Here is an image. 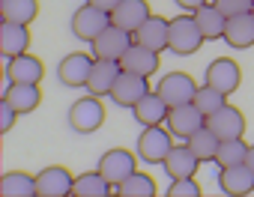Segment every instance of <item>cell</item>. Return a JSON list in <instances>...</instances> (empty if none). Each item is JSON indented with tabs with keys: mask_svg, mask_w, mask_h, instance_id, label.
<instances>
[{
	"mask_svg": "<svg viewBox=\"0 0 254 197\" xmlns=\"http://www.w3.org/2000/svg\"><path fill=\"white\" fill-rule=\"evenodd\" d=\"M105 123V105H102V96H84L78 102H72L69 108V126L78 135H93L96 129H102Z\"/></svg>",
	"mask_w": 254,
	"mask_h": 197,
	"instance_id": "6da1fadb",
	"label": "cell"
},
{
	"mask_svg": "<svg viewBox=\"0 0 254 197\" xmlns=\"http://www.w3.org/2000/svg\"><path fill=\"white\" fill-rule=\"evenodd\" d=\"M203 33L194 21V15H180V18H171V48L177 57H189L194 54L200 45H203Z\"/></svg>",
	"mask_w": 254,
	"mask_h": 197,
	"instance_id": "7a4b0ae2",
	"label": "cell"
},
{
	"mask_svg": "<svg viewBox=\"0 0 254 197\" xmlns=\"http://www.w3.org/2000/svg\"><path fill=\"white\" fill-rule=\"evenodd\" d=\"M171 147H174V132L171 129L165 132L162 126H144V132L138 135V155L147 164H162L168 158Z\"/></svg>",
	"mask_w": 254,
	"mask_h": 197,
	"instance_id": "3957f363",
	"label": "cell"
},
{
	"mask_svg": "<svg viewBox=\"0 0 254 197\" xmlns=\"http://www.w3.org/2000/svg\"><path fill=\"white\" fill-rule=\"evenodd\" d=\"M150 93V81L144 78V75H135V72H120V78L114 81V87H111V93H108V98L114 105H120V108H135L141 98Z\"/></svg>",
	"mask_w": 254,
	"mask_h": 197,
	"instance_id": "277c9868",
	"label": "cell"
},
{
	"mask_svg": "<svg viewBox=\"0 0 254 197\" xmlns=\"http://www.w3.org/2000/svg\"><path fill=\"white\" fill-rule=\"evenodd\" d=\"M156 93L168 102V108H180V105H189L194 98L197 84H194V78L189 72H168L156 84Z\"/></svg>",
	"mask_w": 254,
	"mask_h": 197,
	"instance_id": "5b68a950",
	"label": "cell"
},
{
	"mask_svg": "<svg viewBox=\"0 0 254 197\" xmlns=\"http://www.w3.org/2000/svg\"><path fill=\"white\" fill-rule=\"evenodd\" d=\"M132 42H135L132 33H126V30L117 27V24H108V27L90 42V48H93V57H99V60H117V63H120V57L132 48Z\"/></svg>",
	"mask_w": 254,
	"mask_h": 197,
	"instance_id": "8992f818",
	"label": "cell"
},
{
	"mask_svg": "<svg viewBox=\"0 0 254 197\" xmlns=\"http://www.w3.org/2000/svg\"><path fill=\"white\" fill-rule=\"evenodd\" d=\"M108 24H111V12H105V9L87 3V0H84V6H78V9L72 12V33H75L81 42H93Z\"/></svg>",
	"mask_w": 254,
	"mask_h": 197,
	"instance_id": "52a82bcc",
	"label": "cell"
},
{
	"mask_svg": "<svg viewBox=\"0 0 254 197\" xmlns=\"http://www.w3.org/2000/svg\"><path fill=\"white\" fill-rule=\"evenodd\" d=\"M138 158H141V155H135L132 149L114 147V149H108V152L99 158V170H102V176H105L111 185H120L126 176H132V173L138 170Z\"/></svg>",
	"mask_w": 254,
	"mask_h": 197,
	"instance_id": "ba28073f",
	"label": "cell"
},
{
	"mask_svg": "<svg viewBox=\"0 0 254 197\" xmlns=\"http://www.w3.org/2000/svg\"><path fill=\"white\" fill-rule=\"evenodd\" d=\"M93 63H96V57H90V54H84V51H72V54H66V57L60 60V66H57V78H60V84H63V87H72V90L87 87L90 72H93Z\"/></svg>",
	"mask_w": 254,
	"mask_h": 197,
	"instance_id": "9c48e42d",
	"label": "cell"
},
{
	"mask_svg": "<svg viewBox=\"0 0 254 197\" xmlns=\"http://www.w3.org/2000/svg\"><path fill=\"white\" fill-rule=\"evenodd\" d=\"M239 81H242L239 63L230 60V57H215V60L206 66V84H212V87L221 90L224 96L236 93V90H239Z\"/></svg>",
	"mask_w": 254,
	"mask_h": 197,
	"instance_id": "30bf717a",
	"label": "cell"
},
{
	"mask_svg": "<svg viewBox=\"0 0 254 197\" xmlns=\"http://www.w3.org/2000/svg\"><path fill=\"white\" fill-rule=\"evenodd\" d=\"M135 42L144 45V48H150V51H159V54L168 51V48H171V21H165L162 15H150V18L138 27Z\"/></svg>",
	"mask_w": 254,
	"mask_h": 197,
	"instance_id": "8fae6325",
	"label": "cell"
},
{
	"mask_svg": "<svg viewBox=\"0 0 254 197\" xmlns=\"http://www.w3.org/2000/svg\"><path fill=\"white\" fill-rule=\"evenodd\" d=\"M36 191L39 197H66L75 191V176L66 167H45L36 173Z\"/></svg>",
	"mask_w": 254,
	"mask_h": 197,
	"instance_id": "7c38bea8",
	"label": "cell"
},
{
	"mask_svg": "<svg viewBox=\"0 0 254 197\" xmlns=\"http://www.w3.org/2000/svg\"><path fill=\"white\" fill-rule=\"evenodd\" d=\"M218 188H221V194H230V197L251 194V191H254V170L248 167V161L221 167V173H218Z\"/></svg>",
	"mask_w": 254,
	"mask_h": 197,
	"instance_id": "4fadbf2b",
	"label": "cell"
},
{
	"mask_svg": "<svg viewBox=\"0 0 254 197\" xmlns=\"http://www.w3.org/2000/svg\"><path fill=\"white\" fill-rule=\"evenodd\" d=\"M6 81L9 84H39L42 81V75H45V66H42V60L39 57H33V54H18V57H12V60H6Z\"/></svg>",
	"mask_w": 254,
	"mask_h": 197,
	"instance_id": "5bb4252c",
	"label": "cell"
},
{
	"mask_svg": "<svg viewBox=\"0 0 254 197\" xmlns=\"http://www.w3.org/2000/svg\"><path fill=\"white\" fill-rule=\"evenodd\" d=\"M200 164H203V161L189 149V144H174V147H171V152H168V158L162 161V167H165V173L171 176V182H174V179L194 176Z\"/></svg>",
	"mask_w": 254,
	"mask_h": 197,
	"instance_id": "9a60e30c",
	"label": "cell"
},
{
	"mask_svg": "<svg viewBox=\"0 0 254 197\" xmlns=\"http://www.w3.org/2000/svg\"><path fill=\"white\" fill-rule=\"evenodd\" d=\"M153 12H150V3L147 0H123V3L111 12V24H117V27H123L126 33H138V27L150 18Z\"/></svg>",
	"mask_w": 254,
	"mask_h": 197,
	"instance_id": "2e32d148",
	"label": "cell"
},
{
	"mask_svg": "<svg viewBox=\"0 0 254 197\" xmlns=\"http://www.w3.org/2000/svg\"><path fill=\"white\" fill-rule=\"evenodd\" d=\"M206 126H209L221 141H227V138H242V135H245V117H242V111L233 108V105H224V108H218L215 114H209V117H206Z\"/></svg>",
	"mask_w": 254,
	"mask_h": 197,
	"instance_id": "e0dca14e",
	"label": "cell"
},
{
	"mask_svg": "<svg viewBox=\"0 0 254 197\" xmlns=\"http://www.w3.org/2000/svg\"><path fill=\"white\" fill-rule=\"evenodd\" d=\"M200 126H206V117L194 108V102L171 108V114H168V129L174 132V138H191Z\"/></svg>",
	"mask_w": 254,
	"mask_h": 197,
	"instance_id": "ac0fdd59",
	"label": "cell"
},
{
	"mask_svg": "<svg viewBox=\"0 0 254 197\" xmlns=\"http://www.w3.org/2000/svg\"><path fill=\"white\" fill-rule=\"evenodd\" d=\"M30 24H15V21H0V54L3 60H12L27 51L30 45Z\"/></svg>",
	"mask_w": 254,
	"mask_h": 197,
	"instance_id": "d6986e66",
	"label": "cell"
},
{
	"mask_svg": "<svg viewBox=\"0 0 254 197\" xmlns=\"http://www.w3.org/2000/svg\"><path fill=\"white\" fill-rule=\"evenodd\" d=\"M168 114H171L168 102H165L159 93H153V90L132 108V117H135L141 126H162V123H168Z\"/></svg>",
	"mask_w": 254,
	"mask_h": 197,
	"instance_id": "ffe728a7",
	"label": "cell"
},
{
	"mask_svg": "<svg viewBox=\"0 0 254 197\" xmlns=\"http://www.w3.org/2000/svg\"><path fill=\"white\" fill-rule=\"evenodd\" d=\"M120 66H123L126 72H135V75L150 78V75H156V69H159V51H150V48L132 42V48L120 57Z\"/></svg>",
	"mask_w": 254,
	"mask_h": 197,
	"instance_id": "44dd1931",
	"label": "cell"
},
{
	"mask_svg": "<svg viewBox=\"0 0 254 197\" xmlns=\"http://www.w3.org/2000/svg\"><path fill=\"white\" fill-rule=\"evenodd\" d=\"M120 72H123V66H120L117 60H99V57H96L93 72H90V81H87L84 90L93 93V96H108L111 87H114V81L120 78Z\"/></svg>",
	"mask_w": 254,
	"mask_h": 197,
	"instance_id": "7402d4cb",
	"label": "cell"
},
{
	"mask_svg": "<svg viewBox=\"0 0 254 197\" xmlns=\"http://www.w3.org/2000/svg\"><path fill=\"white\" fill-rule=\"evenodd\" d=\"M3 98L18 114H33L42 102V90H39V84H9L3 90Z\"/></svg>",
	"mask_w": 254,
	"mask_h": 197,
	"instance_id": "603a6c76",
	"label": "cell"
},
{
	"mask_svg": "<svg viewBox=\"0 0 254 197\" xmlns=\"http://www.w3.org/2000/svg\"><path fill=\"white\" fill-rule=\"evenodd\" d=\"M224 42L230 48H251L254 45V12H242V15H233L227 18V27H224Z\"/></svg>",
	"mask_w": 254,
	"mask_h": 197,
	"instance_id": "cb8c5ba5",
	"label": "cell"
},
{
	"mask_svg": "<svg viewBox=\"0 0 254 197\" xmlns=\"http://www.w3.org/2000/svg\"><path fill=\"white\" fill-rule=\"evenodd\" d=\"M191 15H194V21H197V27H200L203 39H224L227 18H224V12H221L215 3H203V6L194 9Z\"/></svg>",
	"mask_w": 254,
	"mask_h": 197,
	"instance_id": "d4e9b609",
	"label": "cell"
},
{
	"mask_svg": "<svg viewBox=\"0 0 254 197\" xmlns=\"http://www.w3.org/2000/svg\"><path fill=\"white\" fill-rule=\"evenodd\" d=\"M0 194L3 197H39L36 191V176L24 170H12L0 176Z\"/></svg>",
	"mask_w": 254,
	"mask_h": 197,
	"instance_id": "484cf974",
	"label": "cell"
},
{
	"mask_svg": "<svg viewBox=\"0 0 254 197\" xmlns=\"http://www.w3.org/2000/svg\"><path fill=\"white\" fill-rule=\"evenodd\" d=\"M186 144H189V149H191L200 161H215V152H218L221 138H218L209 126H200L191 138H186Z\"/></svg>",
	"mask_w": 254,
	"mask_h": 197,
	"instance_id": "4316f807",
	"label": "cell"
},
{
	"mask_svg": "<svg viewBox=\"0 0 254 197\" xmlns=\"http://www.w3.org/2000/svg\"><path fill=\"white\" fill-rule=\"evenodd\" d=\"M39 15L36 0H0V18L15 21V24H30Z\"/></svg>",
	"mask_w": 254,
	"mask_h": 197,
	"instance_id": "83f0119b",
	"label": "cell"
},
{
	"mask_svg": "<svg viewBox=\"0 0 254 197\" xmlns=\"http://www.w3.org/2000/svg\"><path fill=\"white\" fill-rule=\"evenodd\" d=\"M72 194H78V197H108L111 194V182L102 176V170L96 167V170H90V173H81V176H75V191Z\"/></svg>",
	"mask_w": 254,
	"mask_h": 197,
	"instance_id": "f1b7e54d",
	"label": "cell"
},
{
	"mask_svg": "<svg viewBox=\"0 0 254 197\" xmlns=\"http://www.w3.org/2000/svg\"><path fill=\"white\" fill-rule=\"evenodd\" d=\"M117 191L123 197H156V179L147 176V173H141V170H135L132 176H126L117 185Z\"/></svg>",
	"mask_w": 254,
	"mask_h": 197,
	"instance_id": "f546056e",
	"label": "cell"
},
{
	"mask_svg": "<svg viewBox=\"0 0 254 197\" xmlns=\"http://www.w3.org/2000/svg\"><path fill=\"white\" fill-rule=\"evenodd\" d=\"M248 158V144L242 138H227L218 144V152H215V164L218 167H230V164H242Z\"/></svg>",
	"mask_w": 254,
	"mask_h": 197,
	"instance_id": "4dcf8cb0",
	"label": "cell"
},
{
	"mask_svg": "<svg viewBox=\"0 0 254 197\" xmlns=\"http://www.w3.org/2000/svg\"><path fill=\"white\" fill-rule=\"evenodd\" d=\"M194 108L203 114V117H209V114H215L218 108H224L227 105V96L221 93V90H215L212 84H203V87H197V93H194Z\"/></svg>",
	"mask_w": 254,
	"mask_h": 197,
	"instance_id": "1f68e13d",
	"label": "cell"
},
{
	"mask_svg": "<svg viewBox=\"0 0 254 197\" xmlns=\"http://www.w3.org/2000/svg\"><path fill=\"white\" fill-rule=\"evenodd\" d=\"M168 197H200V185L194 182V176L174 179V185L168 188Z\"/></svg>",
	"mask_w": 254,
	"mask_h": 197,
	"instance_id": "d6a6232c",
	"label": "cell"
},
{
	"mask_svg": "<svg viewBox=\"0 0 254 197\" xmlns=\"http://www.w3.org/2000/svg\"><path fill=\"white\" fill-rule=\"evenodd\" d=\"M212 3L224 12V18H233V15H242V12L254 9V0H212Z\"/></svg>",
	"mask_w": 254,
	"mask_h": 197,
	"instance_id": "836d02e7",
	"label": "cell"
},
{
	"mask_svg": "<svg viewBox=\"0 0 254 197\" xmlns=\"http://www.w3.org/2000/svg\"><path fill=\"white\" fill-rule=\"evenodd\" d=\"M15 117H18V111L6 102L3 96H0V132L3 135H9L12 132V126H15Z\"/></svg>",
	"mask_w": 254,
	"mask_h": 197,
	"instance_id": "e575fe53",
	"label": "cell"
},
{
	"mask_svg": "<svg viewBox=\"0 0 254 197\" xmlns=\"http://www.w3.org/2000/svg\"><path fill=\"white\" fill-rule=\"evenodd\" d=\"M174 3H177L180 9H186V12H194V9H200L203 3H209V0H174Z\"/></svg>",
	"mask_w": 254,
	"mask_h": 197,
	"instance_id": "d590c367",
	"label": "cell"
},
{
	"mask_svg": "<svg viewBox=\"0 0 254 197\" xmlns=\"http://www.w3.org/2000/svg\"><path fill=\"white\" fill-rule=\"evenodd\" d=\"M87 3H93V6H99V9H105V12H114L123 0H87Z\"/></svg>",
	"mask_w": 254,
	"mask_h": 197,
	"instance_id": "8d00e7d4",
	"label": "cell"
},
{
	"mask_svg": "<svg viewBox=\"0 0 254 197\" xmlns=\"http://www.w3.org/2000/svg\"><path fill=\"white\" fill-rule=\"evenodd\" d=\"M245 161H248V167H251V170H254V144H251V147H248V158H245Z\"/></svg>",
	"mask_w": 254,
	"mask_h": 197,
	"instance_id": "74e56055",
	"label": "cell"
},
{
	"mask_svg": "<svg viewBox=\"0 0 254 197\" xmlns=\"http://www.w3.org/2000/svg\"><path fill=\"white\" fill-rule=\"evenodd\" d=\"M251 12H254V9H251Z\"/></svg>",
	"mask_w": 254,
	"mask_h": 197,
	"instance_id": "f35d334b",
	"label": "cell"
}]
</instances>
